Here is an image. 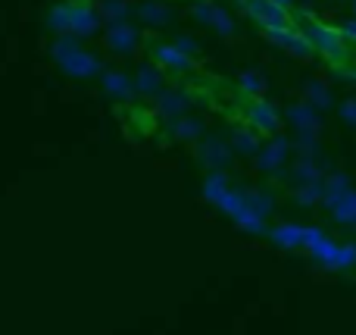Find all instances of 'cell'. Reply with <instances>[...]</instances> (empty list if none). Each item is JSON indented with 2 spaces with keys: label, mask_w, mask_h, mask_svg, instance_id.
I'll use <instances>...</instances> for the list:
<instances>
[{
  "label": "cell",
  "mask_w": 356,
  "mask_h": 335,
  "mask_svg": "<svg viewBox=\"0 0 356 335\" xmlns=\"http://www.w3.org/2000/svg\"><path fill=\"white\" fill-rule=\"evenodd\" d=\"M241 3H244V10L250 13V19H257L263 29H288V25H294L288 16V10L275 6L272 0H241Z\"/></svg>",
  "instance_id": "cell-1"
},
{
  "label": "cell",
  "mask_w": 356,
  "mask_h": 335,
  "mask_svg": "<svg viewBox=\"0 0 356 335\" xmlns=\"http://www.w3.org/2000/svg\"><path fill=\"white\" fill-rule=\"evenodd\" d=\"M238 85H241V91H247L250 98H263V91H266V79L259 72H244V75H238Z\"/></svg>",
  "instance_id": "cell-20"
},
{
  "label": "cell",
  "mask_w": 356,
  "mask_h": 335,
  "mask_svg": "<svg viewBox=\"0 0 356 335\" xmlns=\"http://www.w3.org/2000/svg\"><path fill=\"white\" fill-rule=\"evenodd\" d=\"M341 35H344V38H353V41H356V19H350V22L341 29Z\"/></svg>",
  "instance_id": "cell-27"
},
{
  "label": "cell",
  "mask_w": 356,
  "mask_h": 335,
  "mask_svg": "<svg viewBox=\"0 0 356 335\" xmlns=\"http://www.w3.org/2000/svg\"><path fill=\"white\" fill-rule=\"evenodd\" d=\"M288 119L297 125V132H319V116H316V110L309 104H294L288 107Z\"/></svg>",
  "instance_id": "cell-10"
},
{
  "label": "cell",
  "mask_w": 356,
  "mask_h": 335,
  "mask_svg": "<svg viewBox=\"0 0 356 335\" xmlns=\"http://www.w3.org/2000/svg\"><path fill=\"white\" fill-rule=\"evenodd\" d=\"M284 157H288V141L284 138H275V141L269 144V148H263V154H259V169H278L284 163Z\"/></svg>",
  "instance_id": "cell-13"
},
{
  "label": "cell",
  "mask_w": 356,
  "mask_h": 335,
  "mask_svg": "<svg viewBox=\"0 0 356 335\" xmlns=\"http://www.w3.org/2000/svg\"><path fill=\"white\" fill-rule=\"evenodd\" d=\"M156 100H160V110L166 113V116H181L184 107H188V94L184 91H172V88H163L160 94H156Z\"/></svg>",
  "instance_id": "cell-11"
},
{
  "label": "cell",
  "mask_w": 356,
  "mask_h": 335,
  "mask_svg": "<svg viewBox=\"0 0 356 335\" xmlns=\"http://www.w3.org/2000/svg\"><path fill=\"white\" fill-rule=\"evenodd\" d=\"M307 98H309V107H316V110H328V107H332V91H328L322 81H309Z\"/></svg>",
  "instance_id": "cell-18"
},
{
  "label": "cell",
  "mask_w": 356,
  "mask_h": 335,
  "mask_svg": "<svg viewBox=\"0 0 356 335\" xmlns=\"http://www.w3.org/2000/svg\"><path fill=\"white\" fill-rule=\"evenodd\" d=\"M172 47L178 50V54H184V56H188V60H194V56L200 54V44H197L194 38H178V41L172 44Z\"/></svg>",
  "instance_id": "cell-25"
},
{
  "label": "cell",
  "mask_w": 356,
  "mask_h": 335,
  "mask_svg": "<svg viewBox=\"0 0 356 335\" xmlns=\"http://www.w3.org/2000/svg\"><path fill=\"white\" fill-rule=\"evenodd\" d=\"M200 129H203L200 119H188V116L175 119V138H181V141H194V138H200Z\"/></svg>",
  "instance_id": "cell-19"
},
{
  "label": "cell",
  "mask_w": 356,
  "mask_h": 335,
  "mask_svg": "<svg viewBox=\"0 0 356 335\" xmlns=\"http://www.w3.org/2000/svg\"><path fill=\"white\" fill-rule=\"evenodd\" d=\"M272 3H275V6H282V10H288V6L294 3V0H272Z\"/></svg>",
  "instance_id": "cell-28"
},
{
  "label": "cell",
  "mask_w": 356,
  "mask_h": 335,
  "mask_svg": "<svg viewBox=\"0 0 356 335\" xmlns=\"http://www.w3.org/2000/svg\"><path fill=\"white\" fill-rule=\"evenodd\" d=\"M353 10H356V3H353Z\"/></svg>",
  "instance_id": "cell-29"
},
{
  "label": "cell",
  "mask_w": 356,
  "mask_h": 335,
  "mask_svg": "<svg viewBox=\"0 0 356 335\" xmlns=\"http://www.w3.org/2000/svg\"><path fill=\"white\" fill-rule=\"evenodd\" d=\"M294 176H297V179L303 182V185H307V182H322V173H319V169L313 166V163L307 160V157H303V160H300V163H297V166H294Z\"/></svg>",
  "instance_id": "cell-21"
},
{
  "label": "cell",
  "mask_w": 356,
  "mask_h": 335,
  "mask_svg": "<svg viewBox=\"0 0 356 335\" xmlns=\"http://www.w3.org/2000/svg\"><path fill=\"white\" fill-rule=\"evenodd\" d=\"M154 66L156 69H175V72H188L194 63L184 54H178L172 44H156L154 47Z\"/></svg>",
  "instance_id": "cell-7"
},
{
  "label": "cell",
  "mask_w": 356,
  "mask_h": 335,
  "mask_svg": "<svg viewBox=\"0 0 356 335\" xmlns=\"http://www.w3.org/2000/svg\"><path fill=\"white\" fill-rule=\"evenodd\" d=\"M297 201H300L303 207H307V204H316V201H322V182H307V185L297 192Z\"/></svg>",
  "instance_id": "cell-22"
},
{
  "label": "cell",
  "mask_w": 356,
  "mask_h": 335,
  "mask_svg": "<svg viewBox=\"0 0 356 335\" xmlns=\"http://www.w3.org/2000/svg\"><path fill=\"white\" fill-rule=\"evenodd\" d=\"M97 25H100V16L88 3L69 6V29H75L79 35H91V31H97Z\"/></svg>",
  "instance_id": "cell-8"
},
{
  "label": "cell",
  "mask_w": 356,
  "mask_h": 335,
  "mask_svg": "<svg viewBox=\"0 0 356 335\" xmlns=\"http://www.w3.org/2000/svg\"><path fill=\"white\" fill-rule=\"evenodd\" d=\"M106 41H110V47L119 50V54H131V50L141 44V31L129 22H113V29L106 31Z\"/></svg>",
  "instance_id": "cell-6"
},
{
  "label": "cell",
  "mask_w": 356,
  "mask_h": 335,
  "mask_svg": "<svg viewBox=\"0 0 356 335\" xmlns=\"http://www.w3.org/2000/svg\"><path fill=\"white\" fill-rule=\"evenodd\" d=\"M341 119L356 129V98H350V100H344V104H341Z\"/></svg>",
  "instance_id": "cell-26"
},
{
  "label": "cell",
  "mask_w": 356,
  "mask_h": 335,
  "mask_svg": "<svg viewBox=\"0 0 356 335\" xmlns=\"http://www.w3.org/2000/svg\"><path fill=\"white\" fill-rule=\"evenodd\" d=\"M328 207H332V213H334V219H338V223H344V226L356 223V192H350V188H347V192L341 194L334 204H328Z\"/></svg>",
  "instance_id": "cell-12"
},
{
  "label": "cell",
  "mask_w": 356,
  "mask_h": 335,
  "mask_svg": "<svg viewBox=\"0 0 356 335\" xmlns=\"http://www.w3.org/2000/svg\"><path fill=\"white\" fill-rule=\"evenodd\" d=\"M194 16L200 19V22L213 25V29L219 31L222 38H232L234 35V19H232V13L222 10V6H216V3H197L194 6Z\"/></svg>",
  "instance_id": "cell-4"
},
{
  "label": "cell",
  "mask_w": 356,
  "mask_h": 335,
  "mask_svg": "<svg viewBox=\"0 0 356 335\" xmlns=\"http://www.w3.org/2000/svg\"><path fill=\"white\" fill-rule=\"evenodd\" d=\"M266 38H269V41H275L278 47L291 50L294 56H313L316 54V50L307 44V38H303L294 25H288V29H266Z\"/></svg>",
  "instance_id": "cell-3"
},
{
  "label": "cell",
  "mask_w": 356,
  "mask_h": 335,
  "mask_svg": "<svg viewBox=\"0 0 356 335\" xmlns=\"http://www.w3.org/2000/svg\"><path fill=\"white\" fill-rule=\"evenodd\" d=\"M247 119H250V129L253 132H266V135H275L278 132V110L275 104H269L266 98H253L250 100V110H247Z\"/></svg>",
  "instance_id": "cell-2"
},
{
  "label": "cell",
  "mask_w": 356,
  "mask_h": 335,
  "mask_svg": "<svg viewBox=\"0 0 356 335\" xmlns=\"http://www.w3.org/2000/svg\"><path fill=\"white\" fill-rule=\"evenodd\" d=\"M234 148L244 150V154H253V150H257V135H250V132H234Z\"/></svg>",
  "instance_id": "cell-24"
},
{
  "label": "cell",
  "mask_w": 356,
  "mask_h": 335,
  "mask_svg": "<svg viewBox=\"0 0 356 335\" xmlns=\"http://www.w3.org/2000/svg\"><path fill=\"white\" fill-rule=\"evenodd\" d=\"M131 88H135V94L156 98V94L166 88V75H163V69H156L154 63H147V66H141L138 69V75L131 79Z\"/></svg>",
  "instance_id": "cell-5"
},
{
  "label": "cell",
  "mask_w": 356,
  "mask_h": 335,
  "mask_svg": "<svg viewBox=\"0 0 356 335\" xmlns=\"http://www.w3.org/2000/svg\"><path fill=\"white\" fill-rule=\"evenodd\" d=\"M138 16H141V22H147V25H166L175 19V13L163 3H141L138 6Z\"/></svg>",
  "instance_id": "cell-14"
},
{
  "label": "cell",
  "mask_w": 356,
  "mask_h": 335,
  "mask_svg": "<svg viewBox=\"0 0 356 335\" xmlns=\"http://www.w3.org/2000/svg\"><path fill=\"white\" fill-rule=\"evenodd\" d=\"M303 238H307V226L284 223L272 229V242L282 244V248H303Z\"/></svg>",
  "instance_id": "cell-9"
},
{
  "label": "cell",
  "mask_w": 356,
  "mask_h": 335,
  "mask_svg": "<svg viewBox=\"0 0 356 335\" xmlns=\"http://www.w3.org/2000/svg\"><path fill=\"white\" fill-rule=\"evenodd\" d=\"M200 160L203 163H213V166H225L228 160H232V157H228V150H225V144L222 141H207L203 144V150H200Z\"/></svg>",
  "instance_id": "cell-17"
},
{
  "label": "cell",
  "mask_w": 356,
  "mask_h": 335,
  "mask_svg": "<svg viewBox=\"0 0 356 335\" xmlns=\"http://www.w3.org/2000/svg\"><path fill=\"white\" fill-rule=\"evenodd\" d=\"M104 13L110 19H116V22H122L125 16H129V3H125V0H106L104 3Z\"/></svg>",
  "instance_id": "cell-23"
},
{
  "label": "cell",
  "mask_w": 356,
  "mask_h": 335,
  "mask_svg": "<svg viewBox=\"0 0 356 335\" xmlns=\"http://www.w3.org/2000/svg\"><path fill=\"white\" fill-rule=\"evenodd\" d=\"M104 88L106 94H113V98H131L135 94V88H131V79L122 72H106L104 75Z\"/></svg>",
  "instance_id": "cell-15"
},
{
  "label": "cell",
  "mask_w": 356,
  "mask_h": 335,
  "mask_svg": "<svg viewBox=\"0 0 356 335\" xmlns=\"http://www.w3.org/2000/svg\"><path fill=\"white\" fill-rule=\"evenodd\" d=\"M66 69L72 75H94L100 66H97V60H94V56L85 54V50H75V54L66 60Z\"/></svg>",
  "instance_id": "cell-16"
}]
</instances>
